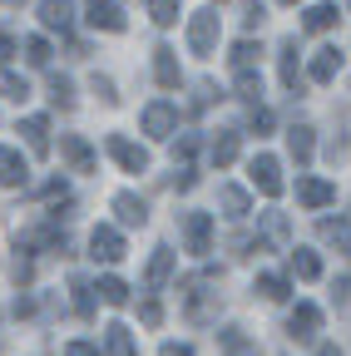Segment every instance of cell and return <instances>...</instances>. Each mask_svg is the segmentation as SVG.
I'll return each instance as SVG.
<instances>
[{
  "label": "cell",
  "mask_w": 351,
  "mask_h": 356,
  "mask_svg": "<svg viewBox=\"0 0 351 356\" xmlns=\"http://www.w3.org/2000/svg\"><path fill=\"white\" fill-rule=\"evenodd\" d=\"M262 20H268V10H262V0H243V25H247V30H257Z\"/></svg>",
  "instance_id": "obj_36"
},
{
  "label": "cell",
  "mask_w": 351,
  "mask_h": 356,
  "mask_svg": "<svg viewBox=\"0 0 351 356\" xmlns=\"http://www.w3.org/2000/svg\"><path fill=\"white\" fill-rule=\"evenodd\" d=\"M84 20H90L95 30H109V35L124 30V10L114 6V0H84Z\"/></svg>",
  "instance_id": "obj_9"
},
{
  "label": "cell",
  "mask_w": 351,
  "mask_h": 356,
  "mask_svg": "<svg viewBox=\"0 0 351 356\" xmlns=\"http://www.w3.org/2000/svg\"><path fill=\"white\" fill-rule=\"evenodd\" d=\"M218 346H223V356H257V341H247L243 327H223L218 332Z\"/></svg>",
  "instance_id": "obj_22"
},
{
  "label": "cell",
  "mask_w": 351,
  "mask_h": 356,
  "mask_svg": "<svg viewBox=\"0 0 351 356\" xmlns=\"http://www.w3.org/2000/svg\"><path fill=\"white\" fill-rule=\"evenodd\" d=\"M233 159H238V134L228 129V134H218V139H213V163H218V168H228Z\"/></svg>",
  "instance_id": "obj_26"
},
{
  "label": "cell",
  "mask_w": 351,
  "mask_h": 356,
  "mask_svg": "<svg viewBox=\"0 0 351 356\" xmlns=\"http://www.w3.org/2000/svg\"><path fill=\"white\" fill-rule=\"evenodd\" d=\"M262 238H268V243H287V218L282 213H262ZM262 238H257V248H262Z\"/></svg>",
  "instance_id": "obj_27"
},
{
  "label": "cell",
  "mask_w": 351,
  "mask_h": 356,
  "mask_svg": "<svg viewBox=\"0 0 351 356\" xmlns=\"http://www.w3.org/2000/svg\"><path fill=\"white\" fill-rule=\"evenodd\" d=\"M149 15H154V25H173V20H179V0H149Z\"/></svg>",
  "instance_id": "obj_31"
},
{
  "label": "cell",
  "mask_w": 351,
  "mask_h": 356,
  "mask_svg": "<svg viewBox=\"0 0 351 356\" xmlns=\"http://www.w3.org/2000/svg\"><path fill=\"white\" fill-rule=\"evenodd\" d=\"M10 55H15V35L0 30V65H10Z\"/></svg>",
  "instance_id": "obj_43"
},
{
  "label": "cell",
  "mask_w": 351,
  "mask_h": 356,
  "mask_svg": "<svg viewBox=\"0 0 351 356\" xmlns=\"http://www.w3.org/2000/svg\"><path fill=\"white\" fill-rule=\"evenodd\" d=\"M332 25H336V6H312V10H307V30H312V35H322Z\"/></svg>",
  "instance_id": "obj_29"
},
{
  "label": "cell",
  "mask_w": 351,
  "mask_h": 356,
  "mask_svg": "<svg viewBox=\"0 0 351 356\" xmlns=\"http://www.w3.org/2000/svg\"><path fill=\"white\" fill-rule=\"evenodd\" d=\"M198 154V134H183L179 139V149H173V159H183V168H188V159Z\"/></svg>",
  "instance_id": "obj_39"
},
{
  "label": "cell",
  "mask_w": 351,
  "mask_h": 356,
  "mask_svg": "<svg viewBox=\"0 0 351 356\" xmlns=\"http://www.w3.org/2000/svg\"><path fill=\"white\" fill-rule=\"evenodd\" d=\"M25 60H30V65H50V40L30 35V40H25Z\"/></svg>",
  "instance_id": "obj_34"
},
{
  "label": "cell",
  "mask_w": 351,
  "mask_h": 356,
  "mask_svg": "<svg viewBox=\"0 0 351 356\" xmlns=\"http://www.w3.org/2000/svg\"><path fill=\"white\" fill-rule=\"evenodd\" d=\"M6 95H10V99H30V84H25L20 74H10V79H6Z\"/></svg>",
  "instance_id": "obj_41"
},
{
  "label": "cell",
  "mask_w": 351,
  "mask_h": 356,
  "mask_svg": "<svg viewBox=\"0 0 351 356\" xmlns=\"http://www.w3.org/2000/svg\"><path fill=\"white\" fill-rule=\"evenodd\" d=\"M312 144H317V139H312V129H307V124H292V129H287V154L297 159V168L312 163Z\"/></svg>",
  "instance_id": "obj_17"
},
{
  "label": "cell",
  "mask_w": 351,
  "mask_h": 356,
  "mask_svg": "<svg viewBox=\"0 0 351 356\" xmlns=\"http://www.w3.org/2000/svg\"><path fill=\"white\" fill-rule=\"evenodd\" d=\"M173 129H179V109H173L168 99H154L144 109V134L149 139H173Z\"/></svg>",
  "instance_id": "obj_7"
},
{
  "label": "cell",
  "mask_w": 351,
  "mask_h": 356,
  "mask_svg": "<svg viewBox=\"0 0 351 356\" xmlns=\"http://www.w3.org/2000/svg\"><path fill=\"white\" fill-rule=\"evenodd\" d=\"M104 149H109V159H114L124 173H149V154H144L139 144H129L124 134H109V139H104Z\"/></svg>",
  "instance_id": "obj_4"
},
{
  "label": "cell",
  "mask_w": 351,
  "mask_h": 356,
  "mask_svg": "<svg viewBox=\"0 0 351 356\" xmlns=\"http://www.w3.org/2000/svg\"><path fill=\"white\" fill-rule=\"evenodd\" d=\"M40 20H45V30H70L74 25V6L70 0H40Z\"/></svg>",
  "instance_id": "obj_15"
},
{
  "label": "cell",
  "mask_w": 351,
  "mask_h": 356,
  "mask_svg": "<svg viewBox=\"0 0 351 356\" xmlns=\"http://www.w3.org/2000/svg\"><path fill=\"white\" fill-rule=\"evenodd\" d=\"M317 356H341V346H336V341H322V346H317Z\"/></svg>",
  "instance_id": "obj_46"
},
{
  "label": "cell",
  "mask_w": 351,
  "mask_h": 356,
  "mask_svg": "<svg viewBox=\"0 0 351 356\" xmlns=\"http://www.w3.org/2000/svg\"><path fill=\"white\" fill-rule=\"evenodd\" d=\"M139 317H144V327H158V322H163V307H158L154 297H144V302H139Z\"/></svg>",
  "instance_id": "obj_37"
},
{
  "label": "cell",
  "mask_w": 351,
  "mask_h": 356,
  "mask_svg": "<svg viewBox=\"0 0 351 356\" xmlns=\"http://www.w3.org/2000/svg\"><path fill=\"white\" fill-rule=\"evenodd\" d=\"M114 213H119L124 228H144V222H149V203L139 193H114Z\"/></svg>",
  "instance_id": "obj_12"
},
{
  "label": "cell",
  "mask_w": 351,
  "mask_h": 356,
  "mask_svg": "<svg viewBox=\"0 0 351 356\" xmlns=\"http://www.w3.org/2000/svg\"><path fill=\"white\" fill-rule=\"evenodd\" d=\"M218 203H223V213H228V218H247V213H252L247 193H243V188H233V184H228V188H218Z\"/></svg>",
  "instance_id": "obj_25"
},
{
  "label": "cell",
  "mask_w": 351,
  "mask_h": 356,
  "mask_svg": "<svg viewBox=\"0 0 351 356\" xmlns=\"http://www.w3.org/2000/svg\"><path fill=\"white\" fill-rule=\"evenodd\" d=\"M99 297H104L109 307H124V302H129V287H124L119 277H99Z\"/></svg>",
  "instance_id": "obj_32"
},
{
  "label": "cell",
  "mask_w": 351,
  "mask_h": 356,
  "mask_svg": "<svg viewBox=\"0 0 351 356\" xmlns=\"http://www.w3.org/2000/svg\"><path fill=\"white\" fill-rule=\"evenodd\" d=\"M218 297L213 292V277H188L183 282V312H188V322H208V317H218Z\"/></svg>",
  "instance_id": "obj_1"
},
{
  "label": "cell",
  "mask_w": 351,
  "mask_h": 356,
  "mask_svg": "<svg viewBox=\"0 0 351 356\" xmlns=\"http://www.w3.org/2000/svg\"><path fill=\"white\" fill-rule=\"evenodd\" d=\"M104 351H109V356H139V346H134V337H129L124 322H109V327H104Z\"/></svg>",
  "instance_id": "obj_19"
},
{
  "label": "cell",
  "mask_w": 351,
  "mask_h": 356,
  "mask_svg": "<svg viewBox=\"0 0 351 356\" xmlns=\"http://www.w3.org/2000/svg\"><path fill=\"white\" fill-rule=\"evenodd\" d=\"M158 356H193V346H183V341H163Z\"/></svg>",
  "instance_id": "obj_45"
},
{
  "label": "cell",
  "mask_w": 351,
  "mask_h": 356,
  "mask_svg": "<svg viewBox=\"0 0 351 356\" xmlns=\"http://www.w3.org/2000/svg\"><path fill=\"white\" fill-rule=\"evenodd\" d=\"M346 257H351V243H346Z\"/></svg>",
  "instance_id": "obj_49"
},
{
  "label": "cell",
  "mask_w": 351,
  "mask_h": 356,
  "mask_svg": "<svg viewBox=\"0 0 351 356\" xmlns=\"http://www.w3.org/2000/svg\"><path fill=\"white\" fill-rule=\"evenodd\" d=\"M213 95H218L213 84H198V95H193V109H208V104H213Z\"/></svg>",
  "instance_id": "obj_42"
},
{
  "label": "cell",
  "mask_w": 351,
  "mask_h": 356,
  "mask_svg": "<svg viewBox=\"0 0 351 356\" xmlns=\"http://www.w3.org/2000/svg\"><path fill=\"white\" fill-rule=\"evenodd\" d=\"M188 50L193 55H213L218 50V15L213 10H193L188 15Z\"/></svg>",
  "instance_id": "obj_3"
},
{
  "label": "cell",
  "mask_w": 351,
  "mask_h": 356,
  "mask_svg": "<svg viewBox=\"0 0 351 356\" xmlns=\"http://www.w3.org/2000/svg\"><path fill=\"white\" fill-rule=\"evenodd\" d=\"M25 178H30V163L20 159V149L0 144V188H25Z\"/></svg>",
  "instance_id": "obj_10"
},
{
  "label": "cell",
  "mask_w": 351,
  "mask_h": 356,
  "mask_svg": "<svg viewBox=\"0 0 351 356\" xmlns=\"http://www.w3.org/2000/svg\"><path fill=\"white\" fill-rule=\"evenodd\" d=\"M20 134H25V144H30V154H35V159H45V154H50V124L40 119V114L20 119Z\"/></svg>",
  "instance_id": "obj_14"
},
{
  "label": "cell",
  "mask_w": 351,
  "mask_h": 356,
  "mask_svg": "<svg viewBox=\"0 0 351 356\" xmlns=\"http://www.w3.org/2000/svg\"><path fill=\"white\" fill-rule=\"evenodd\" d=\"M272 129V109H262V104H252V134L262 139V134Z\"/></svg>",
  "instance_id": "obj_38"
},
{
  "label": "cell",
  "mask_w": 351,
  "mask_h": 356,
  "mask_svg": "<svg viewBox=\"0 0 351 356\" xmlns=\"http://www.w3.org/2000/svg\"><path fill=\"white\" fill-rule=\"evenodd\" d=\"M282 6H297V0H282Z\"/></svg>",
  "instance_id": "obj_48"
},
{
  "label": "cell",
  "mask_w": 351,
  "mask_h": 356,
  "mask_svg": "<svg viewBox=\"0 0 351 356\" xmlns=\"http://www.w3.org/2000/svg\"><path fill=\"white\" fill-rule=\"evenodd\" d=\"M65 356H99V346H90V341H70Z\"/></svg>",
  "instance_id": "obj_44"
},
{
  "label": "cell",
  "mask_w": 351,
  "mask_h": 356,
  "mask_svg": "<svg viewBox=\"0 0 351 356\" xmlns=\"http://www.w3.org/2000/svg\"><path fill=\"white\" fill-rule=\"evenodd\" d=\"M154 79H158V89H179V55H173L168 50V44H158V50H154Z\"/></svg>",
  "instance_id": "obj_13"
},
{
  "label": "cell",
  "mask_w": 351,
  "mask_h": 356,
  "mask_svg": "<svg viewBox=\"0 0 351 356\" xmlns=\"http://www.w3.org/2000/svg\"><path fill=\"white\" fill-rule=\"evenodd\" d=\"M173 277V248H154V257H149V273H144V287L154 292V287H163Z\"/></svg>",
  "instance_id": "obj_18"
},
{
  "label": "cell",
  "mask_w": 351,
  "mask_h": 356,
  "mask_svg": "<svg viewBox=\"0 0 351 356\" xmlns=\"http://www.w3.org/2000/svg\"><path fill=\"white\" fill-rule=\"evenodd\" d=\"M336 70H341V55L327 44V50H317V55H312V70H307V74H312V84H332V79H336Z\"/></svg>",
  "instance_id": "obj_20"
},
{
  "label": "cell",
  "mask_w": 351,
  "mask_h": 356,
  "mask_svg": "<svg viewBox=\"0 0 351 356\" xmlns=\"http://www.w3.org/2000/svg\"><path fill=\"white\" fill-rule=\"evenodd\" d=\"M90 89H95L104 104H114V99H119V95H114V79H104V74H95V79H90Z\"/></svg>",
  "instance_id": "obj_40"
},
{
  "label": "cell",
  "mask_w": 351,
  "mask_h": 356,
  "mask_svg": "<svg viewBox=\"0 0 351 356\" xmlns=\"http://www.w3.org/2000/svg\"><path fill=\"white\" fill-rule=\"evenodd\" d=\"M238 95H243V99H252V104H257V95H262V79H257V74H252V70H238Z\"/></svg>",
  "instance_id": "obj_35"
},
{
  "label": "cell",
  "mask_w": 351,
  "mask_h": 356,
  "mask_svg": "<svg viewBox=\"0 0 351 356\" xmlns=\"http://www.w3.org/2000/svg\"><path fill=\"white\" fill-rule=\"evenodd\" d=\"M50 104H55V109H74V89H70V79H65V74H55V79H50Z\"/></svg>",
  "instance_id": "obj_30"
},
{
  "label": "cell",
  "mask_w": 351,
  "mask_h": 356,
  "mask_svg": "<svg viewBox=\"0 0 351 356\" xmlns=\"http://www.w3.org/2000/svg\"><path fill=\"white\" fill-rule=\"evenodd\" d=\"M60 149H65V159L74 163V173H95V149L79 139V134H65L60 139Z\"/></svg>",
  "instance_id": "obj_16"
},
{
  "label": "cell",
  "mask_w": 351,
  "mask_h": 356,
  "mask_svg": "<svg viewBox=\"0 0 351 356\" xmlns=\"http://www.w3.org/2000/svg\"><path fill=\"white\" fill-rule=\"evenodd\" d=\"M252 292H262V297H268V302H287V297H292V282H287L282 273H262Z\"/></svg>",
  "instance_id": "obj_24"
},
{
  "label": "cell",
  "mask_w": 351,
  "mask_h": 356,
  "mask_svg": "<svg viewBox=\"0 0 351 356\" xmlns=\"http://www.w3.org/2000/svg\"><path fill=\"white\" fill-rule=\"evenodd\" d=\"M257 55H262V50H257L252 40H238V44H233V70H252Z\"/></svg>",
  "instance_id": "obj_33"
},
{
  "label": "cell",
  "mask_w": 351,
  "mask_h": 356,
  "mask_svg": "<svg viewBox=\"0 0 351 356\" xmlns=\"http://www.w3.org/2000/svg\"><path fill=\"white\" fill-rule=\"evenodd\" d=\"M292 273H297L302 282H317V277H322V257H317L312 248H292Z\"/></svg>",
  "instance_id": "obj_23"
},
{
  "label": "cell",
  "mask_w": 351,
  "mask_h": 356,
  "mask_svg": "<svg viewBox=\"0 0 351 356\" xmlns=\"http://www.w3.org/2000/svg\"><path fill=\"white\" fill-rule=\"evenodd\" d=\"M183 243H188L193 257L213 252V218L208 213H183Z\"/></svg>",
  "instance_id": "obj_6"
},
{
  "label": "cell",
  "mask_w": 351,
  "mask_h": 356,
  "mask_svg": "<svg viewBox=\"0 0 351 356\" xmlns=\"http://www.w3.org/2000/svg\"><path fill=\"white\" fill-rule=\"evenodd\" d=\"M346 6H351V0H346Z\"/></svg>",
  "instance_id": "obj_50"
},
{
  "label": "cell",
  "mask_w": 351,
  "mask_h": 356,
  "mask_svg": "<svg viewBox=\"0 0 351 356\" xmlns=\"http://www.w3.org/2000/svg\"><path fill=\"white\" fill-rule=\"evenodd\" d=\"M0 6H25V0H0Z\"/></svg>",
  "instance_id": "obj_47"
},
{
  "label": "cell",
  "mask_w": 351,
  "mask_h": 356,
  "mask_svg": "<svg viewBox=\"0 0 351 356\" xmlns=\"http://www.w3.org/2000/svg\"><path fill=\"white\" fill-rule=\"evenodd\" d=\"M70 292H74V312H79V317H95V287L84 282V277H74Z\"/></svg>",
  "instance_id": "obj_28"
},
{
  "label": "cell",
  "mask_w": 351,
  "mask_h": 356,
  "mask_svg": "<svg viewBox=\"0 0 351 356\" xmlns=\"http://www.w3.org/2000/svg\"><path fill=\"white\" fill-rule=\"evenodd\" d=\"M277 70H282V84H287V89H302V70H297V40H282V50H277Z\"/></svg>",
  "instance_id": "obj_21"
},
{
  "label": "cell",
  "mask_w": 351,
  "mask_h": 356,
  "mask_svg": "<svg viewBox=\"0 0 351 356\" xmlns=\"http://www.w3.org/2000/svg\"><path fill=\"white\" fill-rule=\"evenodd\" d=\"M247 178H252V188L257 193H268V198H282V163L272 154H257L247 163Z\"/></svg>",
  "instance_id": "obj_2"
},
{
  "label": "cell",
  "mask_w": 351,
  "mask_h": 356,
  "mask_svg": "<svg viewBox=\"0 0 351 356\" xmlns=\"http://www.w3.org/2000/svg\"><path fill=\"white\" fill-rule=\"evenodd\" d=\"M90 257H95V262H119V257H124V238H119V228L99 222V228L90 233Z\"/></svg>",
  "instance_id": "obj_8"
},
{
  "label": "cell",
  "mask_w": 351,
  "mask_h": 356,
  "mask_svg": "<svg viewBox=\"0 0 351 356\" xmlns=\"http://www.w3.org/2000/svg\"><path fill=\"white\" fill-rule=\"evenodd\" d=\"M317 332H322V307H312V302H297V312L287 317V337L292 341H317Z\"/></svg>",
  "instance_id": "obj_5"
},
{
  "label": "cell",
  "mask_w": 351,
  "mask_h": 356,
  "mask_svg": "<svg viewBox=\"0 0 351 356\" xmlns=\"http://www.w3.org/2000/svg\"><path fill=\"white\" fill-rule=\"evenodd\" d=\"M297 203L302 208H327V203H336V188L327 178H297Z\"/></svg>",
  "instance_id": "obj_11"
}]
</instances>
